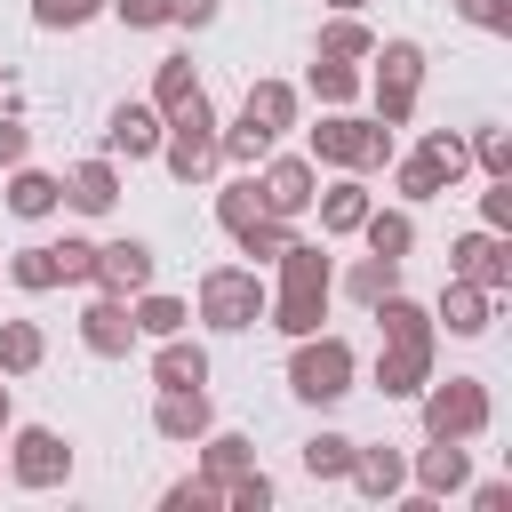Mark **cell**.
<instances>
[{
    "instance_id": "40",
    "label": "cell",
    "mask_w": 512,
    "mask_h": 512,
    "mask_svg": "<svg viewBox=\"0 0 512 512\" xmlns=\"http://www.w3.org/2000/svg\"><path fill=\"white\" fill-rule=\"evenodd\" d=\"M96 8H104V0H32V24H40V32H80Z\"/></svg>"
},
{
    "instance_id": "6",
    "label": "cell",
    "mask_w": 512,
    "mask_h": 512,
    "mask_svg": "<svg viewBox=\"0 0 512 512\" xmlns=\"http://www.w3.org/2000/svg\"><path fill=\"white\" fill-rule=\"evenodd\" d=\"M416 88H424V48L416 40H376V120L384 128H408Z\"/></svg>"
},
{
    "instance_id": "47",
    "label": "cell",
    "mask_w": 512,
    "mask_h": 512,
    "mask_svg": "<svg viewBox=\"0 0 512 512\" xmlns=\"http://www.w3.org/2000/svg\"><path fill=\"white\" fill-rule=\"evenodd\" d=\"M160 504H168V512H208V504H216V480H176Z\"/></svg>"
},
{
    "instance_id": "5",
    "label": "cell",
    "mask_w": 512,
    "mask_h": 512,
    "mask_svg": "<svg viewBox=\"0 0 512 512\" xmlns=\"http://www.w3.org/2000/svg\"><path fill=\"white\" fill-rule=\"evenodd\" d=\"M200 320H208V328H256V320H264V280H256V264H216V272H200Z\"/></svg>"
},
{
    "instance_id": "49",
    "label": "cell",
    "mask_w": 512,
    "mask_h": 512,
    "mask_svg": "<svg viewBox=\"0 0 512 512\" xmlns=\"http://www.w3.org/2000/svg\"><path fill=\"white\" fill-rule=\"evenodd\" d=\"M168 24H192V32L216 24V0H168Z\"/></svg>"
},
{
    "instance_id": "36",
    "label": "cell",
    "mask_w": 512,
    "mask_h": 512,
    "mask_svg": "<svg viewBox=\"0 0 512 512\" xmlns=\"http://www.w3.org/2000/svg\"><path fill=\"white\" fill-rule=\"evenodd\" d=\"M256 216H264L256 176H240V184H224V192H216V224H224V232H240V224H256Z\"/></svg>"
},
{
    "instance_id": "29",
    "label": "cell",
    "mask_w": 512,
    "mask_h": 512,
    "mask_svg": "<svg viewBox=\"0 0 512 512\" xmlns=\"http://www.w3.org/2000/svg\"><path fill=\"white\" fill-rule=\"evenodd\" d=\"M56 200H64V184H56L48 168H24V160H16V176H8V208H16V216H48Z\"/></svg>"
},
{
    "instance_id": "50",
    "label": "cell",
    "mask_w": 512,
    "mask_h": 512,
    "mask_svg": "<svg viewBox=\"0 0 512 512\" xmlns=\"http://www.w3.org/2000/svg\"><path fill=\"white\" fill-rule=\"evenodd\" d=\"M472 504H480V512H504V504H512V488H504V480H480V488H472Z\"/></svg>"
},
{
    "instance_id": "14",
    "label": "cell",
    "mask_w": 512,
    "mask_h": 512,
    "mask_svg": "<svg viewBox=\"0 0 512 512\" xmlns=\"http://www.w3.org/2000/svg\"><path fill=\"white\" fill-rule=\"evenodd\" d=\"M432 384V344H384L376 352V392L384 400H416Z\"/></svg>"
},
{
    "instance_id": "32",
    "label": "cell",
    "mask_w": 512,
    "mask_h": 512,
    "mask_svg": "<svg viewBox=\"0 0 512 512\" xmlns=\"http://www.w3.org/2000/svg\"><path fill=\"white\" fill-rule=\"evenodd\" d=\"M320 56H344V64H360V56H376V32L344 8V16H328L320 24Z\"/></svg>"
},
{
    "instance_id": "34",
    "label": "cell",
    "mask_w": 512,
    "mask_h": 512,
    "mask_svg": "<svg viewBox=\"0 0 512 512\" xmlns=\"http://www.w3.org/2000/svg\"><path fill=\"white\" fill-rule=\"evenodd\" d=\"M344 288H352L360 304H376V296H392V288H400V256H360V264L344 272Z\"/></svg>"
},
{
    "instance_id": "16",
    "label": "cell",
    "mask_w": 512,
    "mask_h": 512,
    "mask_svg": "<svg viewBox=\"0 0 512 512\" xmlns=\"http://www.w3.org/2000/svg\"><path fill=\"white\" fill-rule=\"evenodd\" d=\"M152 432H160V440H200V432H208V392H200V384L160 392V400H152Z\"/></svg>"
},
{
    "instance_id": "35",
    "label": "cell",
    "mask_w": 512,
    "mask_h": 512,
    "mask_svg": "<svg viewBox=\"0 0 512 512\" xmlns=\"http://www.w3.org/2000/svg\"><path fill=\"white\" fill-rule=\"evenodd\" d=\"M312 96H320V104H352V96H360V72H352L344 56H312Z\"/></svg>"
},
{
    "instance_id": "1",
    "label": "cell",
    "mask_w": 512,
    "mask_h": 512,
    "mask_svg": "<svg viewBox=\"0 0 512 512\" xmlns=\"http://www.w3.org/2000/svg\"><path fill=\"white\" fill-rule=\"evenodd\" d=\"M160 160H168V176H176V184H208V176L224 168V152H216V112H208V88H200L192 104H176V112H168Z\"/></svg>"
},
{
    "instance_id": "2",
    "label": "cell",
    "mask_w": 512,
    "mask_h": 512,
    "mask_svg": "<svg viewBox=\"0 0 512 512\" xmlns=\"http://www.w3.org/2000/svg\"><path fill=\"white\" fill-rule=\"evenodd\" d=\"M288 392L296 400H312V408H328V400H344L352 392V344L344 336H296V360H288Z\"/></svg>"
},
{
    "instance_id": "51",
    "label": "cell",
    "mask_w": 512,
    "mask_h": 512,
    "mask_svg": "<svg viewBox=\"0 0 512 512\" xmlns=\"http://www.w3.org/2000/svg\"><path fill=\"white\" fill-rule=\"evenodd\" d=\"M328 8H336V16H344V8H368V0H328Z\"/></svg>"
},
{
    "instance_id": "27",
    "label": "cell",
    "mask_w": 512,
    "mask_h": 512,
    "mask_svg": "<svg viewBox=\"0 0 512 512\" xmlns=\"http://www.w3.org/2000/svg\"><path fill=\"white\" fill-rule=\"evenodd\" d=\"M48 360V336L32 320H0V376H32Z\"/></svg>"
},
{
    "instance_id": "45",
    "label": "cell",
    "mask_w": 512,
    "mask_h": 512,
    "mask_svg": "<svg viewBox=\"0 0 512 512\" xmlns=\"http://www.w3.org/2000/svg\"><path fill=\"white\" fill-rule=\"evenodd\" d=\"M128 32H152V24H168V0H104Z\"/></svg>"
},
{
    "instance_id": "12",
    "label": "cell",
    "mask_w": 512,
    "mask_h": 512,
    "mask_svg": "<svg viewBox=\"0 0 512 512\" xmlns=\"http://www.w3.org/2000/svg\"><path fill=\"white\" fill-rule=\"evenodd\" d=\"M160 136H168V120L152 104H112V120H104V152H120V160H152Z\"/></svg>"
},
{
    "instance_id": "52",
    "label": "cell",
    "mask_w": 512,
    "mask_h": 512,
    "mask_svg": "<svg viewBox=\"0 0 512 512\" xmlns=\"http://www.w3.org/2000/svg\"><path fill=\"white\" fill-rule=\"evenodd\" d=\"M0 432H8V384H0Z\"/></svg>"
},
{
    "instance_id": "25",
    "label": "cell",
    "mask_w": 512,
    "mask_h": 512,
    "mask_svg": "<svg viewBox=\"0 0 512 512\" xmlns=\"http://www.w3.org/2000/svg\"><path fill=\"white\" fill-rule=\"evenodd\" d=\"M152 384H160V392H176V384H208V352L184 344V336H160V352H152Z\"/></svg>"
},
{
    "instance_id": "4",
    "label": "cell",
    "mask_w": 512,
    "mask_h": 512,
    "mask_svg": "<svg viewBox=\"0 0 512 512\" xmlns=\"http://www.w3.org/2000/svg\"><path fill=\"white\" fill-rule=\"evenodd\" d=\"M480 432H488V384L480 376L424 384V440H480Z\"/></svg>"
},
{
    "instance_id": "48",
    "label": "cell",
    "mask_w": 512,
    "mask_h": 512,
    "mask_svg": "<svg viewBox=\"0 0 512 512\" xmlns=\"http://www.w3.org/2000/svg\"><path fill=\"white\" fill-rule=\"evenodd\" d=\"M24 152H32V128H24L16 112H0V168H16Z\"/></svg>"
},
{
    "instance_id": "24",
    "label": "cell",
    "mask_w": 512,
    "mask_h": 512,
    "mask_svg": "<svg viewBox=\"0 0 512 512\" xmlns=\"http://www.w3.org/2000/svg\"><path fill=\"white\" fill-rule=\"evenodd\" d=\"M368 312H376V328H384V344H432V312H424V304H408L400 288H392V296H376Z\"/></svg>"
},
{
    "instance_id": "39",
    "label": "cell",
    "mask_w": 512,
    "mask_h": 512,
    "mask_svg": "<svg viewBox=\"0 0 512 512\" xmlns=\"http://www.w3.org/2000/svg\"><path fill=\"white\" fill-rule=\"evenodd\" d=\"M216 152H224V160H240V168H256V160L272 152V136H264L256 120H240V128H216Z\"/></svg>"
},
{
    "instance_id": "26",
    "label": "cell",
    "mask_w": 512,
    "mask_h": 512,
    "mask_svg": "<svg viewBox=\"0 0 512 512\" xmlns=\"http://www.w3.org/2000/svg\"><path fill=\"white\" fill-rule=\"evenodd\" d=\"M360 240H368V256H408L416 248V216L408 208H368L360 216Z\"/></svg>"
},
{
    "instance_id": "23",
    "label": "cell",
    "mask_w": 512,
    "mask_h": 512,
    "mask_svg": "<svg viewBox=\"0 0 512 512\" xmlns=\"http://www.w3.org/2000/svg\"><path fill=\"white\" fill-rule=\"evenodd\" d=\"M64 200H72L80 216H104V208L120 200V168H112V160H80L72 184H64Z\"/></svg>"
},
{
    "instance_id": "38",
    "label": "cell",
    "mask_w": 512,
    "mask_h": 512,
    "mask_svg": "<svg viewBox=\"0 0 512 512\" xmlns=\"http://www.w3.org/2000/svg\"><path fill=\"white\" fill-rule=\"evenodd\" d=\"M8 280H16V288H32V296H40V288H56V280H64V272H56V248H16V256H8Z\"/></svg>"
},
{
    "instance_id": "13",
    "label": "cell",
    "mask_w": 512,
    "mask_h": 512,
    "mask_svg": "<svg viewBox=\"0 0 512 512\" xmlns=\"http://www.w3.org/2000/svg\"><path fill=\"white\" fill-rule=\"evenodd\" d=\"M96 288H104V296L152 288V248H144V240H104V248H96Z\"/></svg>"
},
{
    "instance_id": "20",
    "label": "cell",
    "mask_w": 512,
    "mask_h": 512,
    "mask_svg": "<svg viewBox=\"0 0 512 512\" xmlns=\"http://www.w3.org/2000/svg\"><path fill=\"white\" fill-rule=\"evenodd\" d=\"M472 480V456H464V440H432L424 456H416V488L424 496H456Z\"/></svg>"
},
{
    "instance_id": "10",
    "label": "cell",
    "mask_w": 512,
    "mask_h": 512,
    "mask_svg": "<svg viewBox=\"0 0 512 512\" xmlns=\"http://www.w3.org/2000/svg\"><path fill=\"white\" fill-rule=\"evenodd\" d=\"M312 152H288V160H264V176H256V192H264V216H304L312 208Z\"/></svg>"
},
{
    "instance_id": "9",
    "label": "cell",
    "mask_w": 512,
    "mask_h": 512,
    "mask_svg": "<svg viewBox=\"0 0 512 512\" xmlns=\"http://www.w3.org/2000/svg\"><path fill=\"white\" fill-rule=\"evenodd\" d=\"M448 272L456 280H472V288H488V296H504L512 288V248H504V232H464L456 248H448Z\"/></svg>"
},
{
    "instance_id": "7",
    "label": "cell",
    "mask_w": 512,
    "mask_h": 512,
    "mask_svg": "<svg viewBox=\"0 0 512 512\" xmlns=\"http://www.w3.org/2000/svg\"><path fill=\"white\" fill-rule=\"evenodd\" d=\"M464 160H472V152H464V136L432 128V136H424V144L400 160V192H408V200H440V192L464 176Z\"/></svg>"
},
{
    "instance_id": "42",
    "label": "cell",
    "mask_w": 512,
    "mask_h": 512,
    "mask_svg": "<svg viewBox=\"0 0 512 512\" xmlns=\"http://www.w3.org/2000/svg\"><path fill=\"white\" fill-rule=\"evenodd\" d=\"M472 160H480L488 176H512V136H504V128H480V136H472Z\"/></svg>"
},
{
    "instance_id": "28",
    "label": "cell",
    "mask_w": 512,
    "mask_h": 512,
    "mask_svg": "<svg viewBox=\"0 0 512 512\" xmlns=\"http://www.w3.org/2000/svg\"><path fill=\"white\" fill-rule=\"evenodd\" d=\"M200 96V72H192V56H160V72H152V112L168 120L176 104H192Z\"/></svg>"
},
{
    "instance_id": "37",
    "label": "cell",
    "mask_w": 512,
    "mask_h": 512,
    "mask_svg": "<svg viewBox=\"0 0 512 512\" xmlns=\"http://www.w3.org/2000/svg\"><path fill=\"white\" fill-rule=\"evenodd\" d=\"M344 464H352V440L344 432H312L304 440V472L312 480H344Z\"/></svg>"
},
{
    "instance_id": "31",
    "label": "cell",
    "mask_w": 512,
    "mask_h": 512,
    "mask_svg": "<svg viewBox=\"0 0 512 512\" xmlns=\"http://www.w3.org/2000/svg\"><path fill=\"white\" fill-rule=\"evenodd\" d=\"M248 464H256V448H248L240 432H200V472H208L216 488H224L232 472H248Z\"/></svg>"
},
{
    "instance_id": "3",
    "label": "cell",
    "mask_w": 512,
    "mask_h": 512,
    "mask_svg": "<svg viewBox=\"0 0 512 512\" xmlns=\"http://www.w3.org/2000/svg\"><path fill=\"white\" fill-rule=\"evenodd\" d=\"M312 160L368 176V168H384V160H392V128H384V120H352V112H328V120L312 128Z\"/></svg>"
},
{
    "instance_id": "44",
    "label": "cell",
    "mask_w": 512,
    "mask_h": 512,
    "mask_svg": "<svg viewBox=\"0 0 512 512\" xmlns=\"http://www.w3.org/2000/svg\"><path fill=\"white\" fill-rule=\"evenodd\" d=\"M56 272L64 280H96V240H56Z\"/></svg>"
},
{
    "instance_id": "41",
    "label": "cell",
    "mask_w": 512,
    "mask_h": 512,
    "mask_svg": "<svg viewBox=\"0 0 512 512\" xmlns=\"http://www.w3.org/2000/svg\"><path fill=\"white\" fill-rule=\"evenodd\" d=\"M216 496H224V504H232V512H264V504H272V480H264V472H256V464H248V472H232V480H224V488H216Z\"/></svg>"
},
{
    "instance_id": "21",
    "label": "cell",
    "mask_w": 512,
    "mask_h": 512,
    "mask_svg": "<svg viewBox=\"0 0 512 512\" xmlns=\"http://www.w3.org/2000/svg\"><path fill=\"white\" fill-rule=\"evenodd\" d=\"M264 320H272L280 336H312V328L328 320V296H320V288H280V296H264Z\"/></svg>"
},
{
    "instance_id": "46",
    "label": "cell",
    "mask_w": 512,
    "mask_h": 512,
    "mask_svg": "<svg viewBox=\"0 0 512 512\" xmlns=\"http://www.w3.org/2000/svg\"><path fill=\"white\" fill-rule=\"evenodd\" d=\"M456 16L480 32H512V0H456Z\"/></svg>"
},
{
    "instance_id": "11",
    "label": "cell",
    "mask_w": 512,
    "mask_h": 512,
    "mask_svg": "<svg viewBox=\"0 0 512 512\" xmlns=\"http://www.w3.org/2000/svg\"><path fill=\"white\" fill-rule=\"evenodd\" d=\"M80 344H88L96 360H128V344H136V312H128V296H96V304L80 312Z\"/></svg>"
},
{
    "instance_id": "18",
    "label": "cell",
    "mask_w": 512,
    "mask_h": 512,
    "mask_svg": "<svg viewBox=\"0 0 512 512\" xmlns=\"http://www.w3.org/2000/svg\"><path fill=\"white\" fill-rule=\"evenodd\" d=\"M272 264H280V288H320V296L336 288V264H328V248H320V240H304V232H296V240H288Z\"/></svg>"
},
{
    "instance_id": "33",
    "label": "cell",
    "mask_w": 512,
    "mask_h": 512,
    "mask_svg": "<svg viewBox=\"0 0 512 512\" xmlns=\"http://www.w3.org/2000/svg\"><path fill=\"white\" fill-rule=\"evenodd\" d=\"M232 240H240V256H256V264H272V256H280V248L296 240V216H256V224H240Z\"/></svg>"
},
{
    "instance_id": "17",
    "label": "cell",
    "mask_w": 512,
    "mask_h": 512,
    "mask_svg": "<svg viewBox=\"0 0 512 512\" xmlns=\"http://www.w3.org/2000/svg\"><path fill=\"white\" fill-rule=\"evenodd\" d=\"M312 200H320V240H344V232H360V216L376 208L360 176H344V184H328V192H312Z\"/></svg>"
},
{
    "instance_id": "15",
    "label": "cell",
    "mask_w": 512,
    "mask_h": 512,
    "mask_svg": "<svg viewBox=\"0 0 512 512\" xmlns=\"http://www.w3.org/2000/svg\"><path fill=\"white\" fill-rule=\"evenodd\" d=\"M344 480H352L360 496H376V504H384V496H400V488H408V456H400V448H360V440H352Z\"/></svg>"
},
{
    "instance_id": "19",
    "label": "cell",
    "mask_w": 512,
    "mask_h": 512,
    "mask_svg": "<svg viewBox=\"0 0 512 512\" xmlns=\"http://www.w3.org/2000/svg\"><path fill=\"white\" fill-rule=\"evenodd\" d=\"M440 320H448V336H480V328L496 320V296L448 272V288H440Z\"/></svg>"
},
{
    "instance_id": "22",
    "label": "cell",
    "mask_w": 512,
    "mask_h": 512,
    "mask_svg": "<svg viewBox=\"0 0 512 512\" xmlns=\"http://www.w3.org/2000/svg\"><path fill=\"white\" fill-rule=\"evenodd\" d=\"M240 120H256L264 136L296 128V88H288V80H248V104H240Z\"/></svg>"
},
{
    "instance_id": "30",
    "label": "cell",
    "mask_w": 512,
    "mask_h": 512,
    "mask_svg": "<svg viewBox=\"0 0 512 512\" xmlns=\"http://www.w3.org/2000/svg\"><path fill=\"white\" fill-rule=\"evenodd\" d=\"M128 312H136V336H184V296H152V288H136L128 296Z\"/></svg>"
},
{
    "instance_id": "8",
    "label": "cell",
    "mask_w": 512,
    "mask_h": 512,
    "mask_svg": "<svg viewBox=\"0 0 512 512\" xmlns=\"http://www.w3.org/2000/svg\"><path fill=\"white\" fill-rule=\"evenodd\" d=\"M8 472H16L24 488H56V480H72V448H64V432L24 424V432L8 440Z\"/></svg>"
},
{
    "instance_id": "43",
    "label": "cell",
    "mask_w": 512,
    "mask_h": 512,
    "mask_svg": "<svg viewBox=\"0 0 512 512\" xmlns=\"http://www.w3.org/2000/svg\"><path fill=\"white\" fill-rule=\"evenodd\" d=\"M480 224H488V232H512V176H488V192H480Z\"/></svg>"
}]
</instances>
